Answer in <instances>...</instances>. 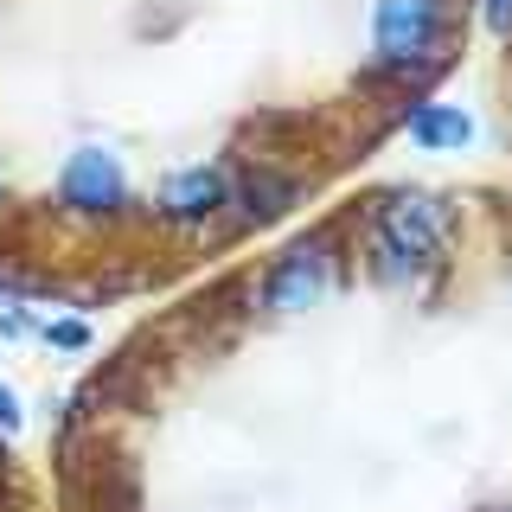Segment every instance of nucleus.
Wrapping results in <instances>:
<instances>
[{
	"label": "nucleus",
	"mask_w": 512,
	"mask_h": 512,
	"mask_svg": "<svg viewBox=\"0 0 512 512\" xmlns=\"http://www.w3.org/2000/svg\"><path fill=\"white\" fill-rule=\"evenodd\" d=\"M506 512H512V506H506Z\"/></svg>",
	"instance_id": "obj_11"
},
{
	"label": "nucleus",
	"mask_w": 512,
	"mask_h": 512,
	"mask_svg": "<svg viewBox=\"0 0 512 512\" xmlns=\"http://www.w3.org/2000/svg\"><path fill=\"white\" fill-rule=\"evenodd\" d=\"M397 128H404L410 148H423V154H461L480 135V122L468 116V109L436 103V96H410V103L397 109Z\"/></svg>",
	"instance_id": "obj_7"
},
{
	"label": "nucleus",
	"mask_w": 512,
	"mask_h": 512,
	"mask_svg": "<svg viewBox=\"0 0 512 512\" xmlns=\"http://www.w3.org/2000/svg\"><path fill=\"white\" fill-rule=\"evenodd\" d=\"M448 71V0H378L372 7V64L359 84L423 96Z\"/></svg>",
	"instance_id": "obj_2"
},
{
	"label": "nucleus",
	"mask_w": 512,
	"mask_h": 512,
	"mask_svg": "<svg viewBox=\"0 0 512 512\" xmlns=\"http://www.w3.org/2000/svg\"><path fill=\"white\" fill-rule=\"evenodd\" d=\"M480 20L493 39H512V0H480Z\"/></svg>",
	"instance_id": "obj_9"
},
{
	"label": "nucleus",
	"mask_w": 512,
	"mask_h": 512,
	"mask_svg": "<svg viewBox=\"0 0 512 512\" xmlns=\"http://www.w3.org/2000/svg\"><path fill=\"white\" fill-rule=\"evenodd\" d=\"M52 205H58V218H71V224H122V218H135V186H128L122 154L103 148V141L71 148L64 167H58V180H52Z\"/></svg>",
	"instance_id": "obj_3"
},
{
	"label": "nucleus",
	"mask_w": 512,
	"mask_h": 512,
	"mask_svg": "<svg viewBox=\"0 0 512 512\" xmlns=\"http://www.w3.org/2000/svg\"><path fill=\"white\" fill-rule=\"evenodd\" d=\"M448 231H455V212L436 192H378L365 205V269L384 288H429L448 269Z\"/></svg>",
	"instance_id": "obj_1"
},
{
	"label": "nucleus",
	"mask_w": 512,
	"mask_h": 512,
	"mask_svg": "<svg viewBox=\"0 0 512 512\" xmlns=\"http://www.w3.org/2000/svg\"><path fill=\"white\" fill-rule=\"evenodd\" d=\"M32 340H45V346H58V352H90V327L84 320H39V333H32Z\"/></svg>",
	"instance_id": "obj_8"
},
{
	"label": "nucleus",
	"mask_w": 512,
	"mask_h": 512,
	"mask_svg": "<svg viewBox=\"0 0 512 512\" xmlns=\"http://www.w3.org/2000/svg\"><path fill=\"white\" fill-rule=\"evenodd\" d=\"M148 218L180 237H231V167L192 160V167L167 173L148 199Z\"/></svg>",
	"instance_id": "obj_5"
},
{
	"label": "nucleus",
	"mask_w": 512,
	"mask_h": 512,
	"mask_svg": "<svg viewBox=\"0 0 512 512\" xmlns=\"http://www.w3.org/2000/svg\"><path fill=\"white\" fill-rule=\"evenodd\" d=\"M20 423H26L20 391H13V384H0V436H20Z\"/></svg>",
	"instance_id": "obj_10"
},
{
	"label": "nucleus",
	"mask_w": 512,
	"mask_h": 512,
	"mask_svg": "<svg viewBox=\"0 0 512 512\" xmlns=\"http://www.w3.org/2000/svg\"><path fill=\"white\" fill-rule=\"evenodd\" d=\"M333 282H340V224H320V231L295 237L276 263L263 269V282H256V308L263 314H308L320 301L333 295Z\"/></svg>",
	"instance_id": "obj_4"
},
{
	"label": "nucleus",
	"mask_w": 512,
	"mask_h": 512,
	"mask_svg": "<svg viewBox=\"0 0 512 512\" xmlns=\"http://www.w3.org/2000/svg\"><path fill=\"white\" fill-rule=\"evenodd\" d=\"M295 199H301V173L276 167V160H256V154L237 160V167H231V237L276 224Z\"/></svg>",
	"instance_id": "obj_6"
}]
</instances>
